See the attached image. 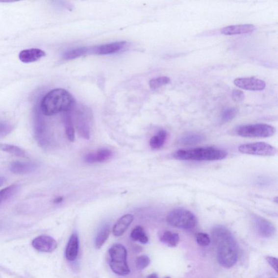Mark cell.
I'll return each mask as SVG.
<instances>
[{
  "mask_svg": "<svg viewBox=\"0 0 278 278\" xmlns=\"http://www.w3.org/2000/svg\"><path fill=\"white\" fill-rule=\"evenodd\" d=\"M220 264L229 269L238 259V249L231 232L224 226H216L211 232Z\"/></svg>",
  "mask_w": 278,
  "mask_h": 278,
  "instance_id": "cell-1",
  "label": "cell"
},
{
  "mask_svg": "<svg viewBox=\"0 0 278 278\" xmlns=\"http://www.w3.org/2000/svg\"><path fill=\"white\" fill-rule=\"evenodd\" d=\"M75 100L68 91L55 89L50 91L42 100L40 109L46 116L59 113H70L75 107Z\"/></svg>",
  "mask_w": 278,
  "mask_h": 278,
  "instance_id": "cell-2",
  "label": "cell"
},
{
  "mask_svg": "<svg viewBox=\"0 0 278 278\" xmlns=\"http://www.w3.org/2000/svg\"><path fill=\"white\" fill-rule=\"evenodd\" d=\"M226 151L212 148L180 150L174 153V157L181 160L216 161L227 157Z\"/></svg>",
  "mask_w": 278,
  "mask_h": 278,
  "instance_id": "cell-3",
  "label": "cell"
},
{
  "mask_svg": "<svg viewBox=\"0 0 278 278\" xmlns=\"http://www.w3.org/2000/svg\"><path fill=\"white\" fill-rule=\"evenodd\" d=\"M109 264L115 274L126 276L130 270L127 261V252L122 245L115 244L109 250Z\"/></svg>",
  "mask_w": 278,
  "mask_h": 278,
  "instance_id": "cell-4",
  "label": "cell"
},
{
  "mask_svg": "<svg viewBox=\"0 0 278 278\" xmlns=\"http://www.w3.org/2000/svg\"><path fill=\"white\" fill-rule=\"evenodd\" d=\"M167 222L172 226L184 230L193 229L198 223L196 216L193 213L183 209L172 211L167 217Z\"/></svg>",
  "mask_w": 278,
  "mask_h": 278,
  "instance_id": "cell-5",
  "label": "cell"
},
{
  "mask_svg": "<svg viewBox=\"0 0 278 278\" xmlns=\"http://www.w3.org/2000/svg\"><path fill=\"white\" fill-rule=\"evenodd\" d=\"M276 132L274 127L264 124L241 126L236 129V133L245 138H269Z\"/></svg>",
  "mask_w": 278,
  "mask_h": 278,
  "instance_id": "cell-6",
  "label": "cell"
},
{
  "mask_svg": "<svg viewBox=\"0 0 278 278\" xmlns=\"http://www.w3.org/2000/svg\"><path fill=\"white\" fill-rule=\"evenodd\" d=\"M239 150L242 153L264 156H274L277 153V150L274 146L265 143L242 145Z\"/></svg>",
  "mask_w": 278,
  "mask_h": 278,
  "instance_id": "cell-7",
  "label": "cell"
},
{
  "mask_svg": "<svg viewBox=\"0 0 278 278\" xmlns=\"http://www.w3.org/2000/svg\"><path fill=\"white\" fill-rule=\"evenodd\" d=\"M34 134L37 142L41 146H47L49 141L46 126L41 115L38 113H35L34 116Z\"/></svg>",
  "mask_w": 278,
  "mask_h": 278,
  "instance_id": "cell-8",
  "label": "cell"
},
{
  "mask_svg": "<svg viewBox=\"0 0 278 278\" xmlns=\"http://www.w3.org/2000/svg\"><path fill=\"white\" fill-rule=\"evenodd\" d=\"M32 246L39 252L51 253L57 249V242L52 237L41 235L33 240Z\"/></svg>",
  "mask_w": 278,
  "mask_h": 278,
  "instance_id": "cell-9",
  "label": "cell"
},
{
  "mask_svg": "<svg viewBox=\"0 0 278 278\" xmlns=\"http://www.w3.org/2000/svg\"><path fill=\"white\" fill-rule=\"evenodd\" d=\"M236 87L246 90L261 91L265 89L266 83L264 80L255 78H238L234 80Z\"/></svg>",
  "mask_w": 278,
  "mask_h": 278,
  "instance_id": "cell-10",
  "label": "cell"
},
{
  "mask_svg": "<svg viewBox=\"0 0 278 278\" xmlns=\"http://www.w3.org/2000/svg\"><path fill=\"white\" fill-rule=\"evenodd\" d=\"M253 220L257 232L261 236L269 238L275 234V227L270 221L257 215L253 216Z\"/></svg>",
  "mask_w": 278,
  "mask_h": 278,
  "instance_id": "cell-11",
  "label": "cell"
},
{
  "mask_svg": "<svg viewBox=\"0 0 278 278\" xmlns=\"http://www.w3.org/2000/svg\"><path fill=\"white\" fill-rule=\"evenodd\" d=\"M46 55L44 51L39 49L24 50L20 52L19 58L24 63H31L38 61Z\"/></svg>",
  "mask_w": 278,
  "mask_h": 278,
  "instance_id": "cell-12",
  "label": "cell"
},
{
  "mask_svg": "<svg viewBox=\"0 0 278 278\" xmlns=\"http://www.w3.org/2000/svg\"><path fill=\"white\" fill-rule=\"evenodd\" d=\"M256 27L252 24L230 25L221 30L222 34L226 35L247 34L254 32Z\"/></svg>",
  "mask_w": 278,
  "mask_h": 278,
  "instance_id": "cell-13",
  "label": "cell"
},
{
  "mask_svg": "<svg viewBox=\"0 0 278 278\" xmlns=\"http://www.w3.org/2000/svg\"><path fill=\"white\" fill-rule=\"evenodd\" d=\"M112 156V152L108 149H101L94 153L86 155L85 162L90 164L103 163L108 160Z\"/></svg>",
  "mask_w": 278,
  "mask_h": 278,
  "instance_id": "cell-14",
  "label": "cell"
},
{
  "mask_svg": "<svg viewBox=\"0 0 278 278\" xmlns=\"http://www.w3.org/2000/svg\"><path fill=\"white\" fill-rule=\"evenodd\" d=\"M127 43L119 42L100 45L95 49V52L99 54H110L120 51L124 49Z\"/></svg>",
  "mask_w": 278,
  "mask_h": 278,
  "instance_id": "cell-15",
  "label": "cell"
},
{
  "mask_svg": "<svg viewBox=\"0 0 278 278\" xmlns=\"http://www.w3.org/2000/svg\"><path fill=\"white\" fill-rule=\"evenodd\" d=\"M79 251V240L76 233L71 236L66 249L65 255L69 261H73L77 258Z\"/></svg>",
  "mask_w": 278,
  "mask_h": 278,
  "instance_id": "cell-16",
  "label": "cell"
},
{
  "mask_svg": "<svg viewBox=\"0 0 278 278\" xmlns=\"http://www.w3.org/2000/svg\"><path fill=\"white\" fill-rule=\"evenodd\" d=\"M133 220L134 216L131 214H126L121 217L113 227V234L116 236L122 235L132 223Z\"/></svg>",
  "mask_w": 278,
  "mask_h": 278,
  "instance_id": "cell-17",
  "label": "cell"
},
{
  "mask_svg": "<svg viewBox=\"0 0 278 278\" xmlns=\"http://www.w3.org/2000/svg\"><path fill=\"white\" fill-rule=\"evenodd\" d=\"M37 168L36 164L18 161L12 163L10 170L15 174L25 175L32 173Z\"/></svg>",
  "mask_w": 278,
  "mask_h": 278,
  "instance_id": "cell-18",
  "label": "cell"
},
{
  "mask_svg": "<svg viewBox=\"0 0 278 278\" xmlns=\"http://www.w3.org/2000/svg\"><path fill=\"white\" fill-rule=\"evenodd\" d=\"M76 126L80 136L86 139L90 138V127L87 116L79 115L76 120Z\"/></svg>",
  "mask_w": 278,
  "mask_h": 278,
  "instance_id": "cell-19",
  "label": "cell"
},
{
  "mask_svg": "<svg viewBox=\"0 0 278 278\" xmlns=\"http://www.w3.org/2000/svg\"><path fill=\"white\" fill-rule=\"evenodd\" d=\"M179 236L177 233L166 231L160 237V241L163 244L170 247H175L179 243Z\"/></svg>",
  "mask_w": 278,
  "mask_h": 278,
  "instance_id": "cell-20",
  "label": "cell"
},
{
  "mask_svg": "<svg viewBox=\"0 0 278 278\" xmlns=\"http://www.w3.org/2000/svg\"><path fill=\"white\" fill-rule=\"evenodd\" d=\"M168 134L164 130H161L150 140V145L152 149L158 150L162 148L167 139Z\"/></svg>",
  "mask_w": 278,
  "mask_h": 278,
  "instance_id": "cell-21",
  "label": "cell"
},
{
  "mask_svg": "<svg viewBox=\"0 0 278 278\" xmlns=\"http://www.w3.org/2000/svg\"><path fill=\"white\" fill-rule=\"evenodd\" d=\"M110 232V228L109 225L104 226L99 230L95 240V246L97 249H100L103 246L105 241L107 240Z\"/></svg>",
  "mask_w": 278,
  "mask_h": 278,
  "instance_id": "cell-22",
  "label": "cell"
},
{
  "mask_svg": "<svg viewBox=\"0 0 278 278\" xmlns=\"http://www.w3.org/2000/svg\"><path fill=\"white\" fill-rule=\"evenodd\" d=\"M130 238L134 241L140 242L143 244H147L149 238L146 235L145 230L142 227L136 226L131 232Z\"/></svg>",
  "mask_w": 278,
  "mask_h": 278,
  "instance_id": "cell-23",
  "label": "cell"
},
{
  "mask_svg": "<svg viewBox=\"0 0 278 278\" xmlns=\"http://www.w3.org/2000/svg\"><path fill=\"white\" fill-rule=\"evenodd\" d=\"M204 139V136L201 134H190L180 138L178 143L183 145H193L201 143Z\"/></svg>",
  "mask_w": 278,
  "mask_h": 278,
  "instance_id": "cell-24",
  "label": "cell"
},
{
  "mask_svg": "<svg viewBox=\"0 0 278 278\" xmlns=\"http://www.w3.org/2000/svg\"><path fill=\"white\" fill-rule=\"evenodd\" d=\"M64 121L65 132L67 138L71 142H74L75 138V131L72 118H71L69 113H65Z\"/></svg>",
  "mask_w": 278,
  "mask_h": 278,
  "instance_id": "cell-25",
  "label": "cell"
},
{
  "mask_svg": "<svg viewBox=\"0 0 278 278\" xmlns=\"http://www.w3.org/2000/svg\"><path fill=\"white\" fill-rule=\"evenodd\" d=\"M19 188L18 185H12L0 190V205L3 203V202L7 201L16 194Z\"/></svg>",
  "mask_w": 278,
  "mask_h": 278,
  "instance_id": "cell-26",
  "label": "cell"
},
{
  "mask_svg": "<svg viewBox=\"0 0 278 278\" xmlns=\"http://www.w3.org/2000/svg\"><path fill=\"white\" fill-rule=\"evenodd\" d=\"M0 151L6 152L8 153L20 156V157H25V156H26L25 152L17 146L6 144H0Z\"/></svg>",
  "mask_w": 278,
  "mask_h": 278,
  "instance_id": "cell-27",
  "label": "cell"
},
{
  "mask_svg": "<svg viewBox=\"0 0 278 278\" xmlns=\"http://www.w3.org/2000/svg\"><path fill=\"white\" fill-rule=\"evenodd\" d=\"M89 50V49L87 48H79L71 50L64 53L63 58L68 60L77 58L88 53Z\"/></svg>",
  "mask_w": 278,
  "mask_h": 278,
  "instance_id": "cell-28",
  "label": "cell"
},
{
  "mask_svg": "<svg viewBox=\"0 0 278 278\" xmlns=\"http://www.w3.org/2000/svg\"><path fill=\"white\" fill-rule=\"evenodd\" d=\"M170 82V78L163 76L151 79L149 82V85L151 89H156L169 84Z\"/></svg>",
  "mask_w": 278,
  "mask_h": 278,
  "instance_id": "cell-29",
  "label": "cell"
},
{
  "mask_svg": "<svg viewBox=\"0 0 278 278\" xmlns=\"http://www.w3.org/2000/svg\"><path fill=\"white\" fill-rule=\"evenodd\" d=\"M237 114V110L234 108H228L224 110L221 115L222 120L227 123L233 119Z\"/></svg>",
  "mask_w": 278,
  "mask_h": 278,
  "instance_id": "cell-30",
  "label": "cell"
},
{
  "mask_svg": "<svg viewBox=\"0 0 278 278\" xmlns=\"http://www.w3.org/2000/svg\"><path fill=\"white\" fill-rule=\"evenodd\" d=\"M13 129V126L5 121H0V138L5 137L11 133Z\"/></svg>",
  "mask_w": 278,
  "mask_h": 278,
  "instance_id": "cell-31",
  "label": "cell"
},
{
  "mask_svg": "<svg viewBox=\"0 0 278 278\" xmlns=\"http://www.w3.org/2000/svg\"><path fill=\"white\" fill-rule=\"evenodd\" d=\"M150 264V259L149 256L146 255L139 256L135 261L136 267L139 270L145 269Z\"/></svg>",
  "mask_w": 278,
  "mask_h": 278,
  "instance_id": "cell-32",
  "label": "cell"
},
{
  "mask_svg": "<svg viewBox=\"0 0 278 278\" xmlns=\"http://www.w3.org/2000/svg\"><path fill=\"white\" fill-rule=\"evenodd\" d=\"M197 244L201 246H207L210 243V239L209 235L203 232H200L196 235Z\"/></svg>",
  "mask_w": 278,
  "mask_h": 278,
  "instance_id": "cell-33",
  "label": "cell"
},
{
  "mask_svg": "<svg viewBox=\"0 0 278 278\" xmlns=\"http://www.w3.org/2000/svg\"><path fill=\"white\" fill-rule=\"evenodd\" d=\"M231 97L235 102H240L244 100L245 94L241 90L234 89L232 90Z\"/></svg>",
  "mask_w": 278,
  "mask_h": 278,
  "instance_id": "cell-34",
  "label": "cell"
},
{
  "mask_svg": "<svg viewBox=\"0 0 278 278\" xmlns=\"http://www.w3.org/2000/svg\"><path fill=\"white\" fill-rule=\"evenodd\" d=\"M266 260L273 269L278 273V259L272 256H267L266 257Z\"/></svg>",
  "mask_w": 278,
  "mask_h": 278,
  "instance_id": "cell-35",
  "label": "cell"
},
{
  "mask_svg": "<svg viewBox=\"0 0 278 278\" xmlns=\"http://www.w3.org/2000/svg\"><path fill=\"white\" fill-rule=\"evenodd\" d=\"M63 200V197H58L54 201V203L55 204H59L62 202Z\"/></svg>",
  "mask_w": 278,
  "mask_h": 278,
  "instance_id": "cell-36",
  "label": "cell"
},
{
  "mask_svg": "<svg viewBox=\"0 0 278 278\" xmlns=\"http://www.w3.org/2000/svg\"><path fill=\"white\" fill-rule=\"evenodd\" d=\"M5 181H6V179L3 177L0 176V187L3 185Z\"/></svg>",
  "mask_w": 278,
  "mask_h": 278,
  "instance_id": "cell-37",
  "label": "cell"
},
{
  "mask_svg": "<svg viewBox=\"0 0 278 278\" xmlns=\"http://www.w3.org/2000/svg\"><path fill=\"white\" fill-rule=\"evenodd\" d=\"M147 278H158V276L156 274H152L149 276Z\"/></svg>",
  "mask_w": 278,
  "mask_h": 278,
  "instance_id": "cell-38",
  "label": "cell"
},
{
  "mask_svg": "<svg viewBox=\"0 0 278 278\" xmlns=\"http://www.w3.org/2000/svg\"><path fill=\"white\" fill-rule=\"evenodd\" d=\"M170 278V277H166V278Z\"/></svg>",
  "mask_w": 278,
  "mask_h": 278,
  "instance_id": "cell-39",
  "label": "cell"
}]
</instances>
